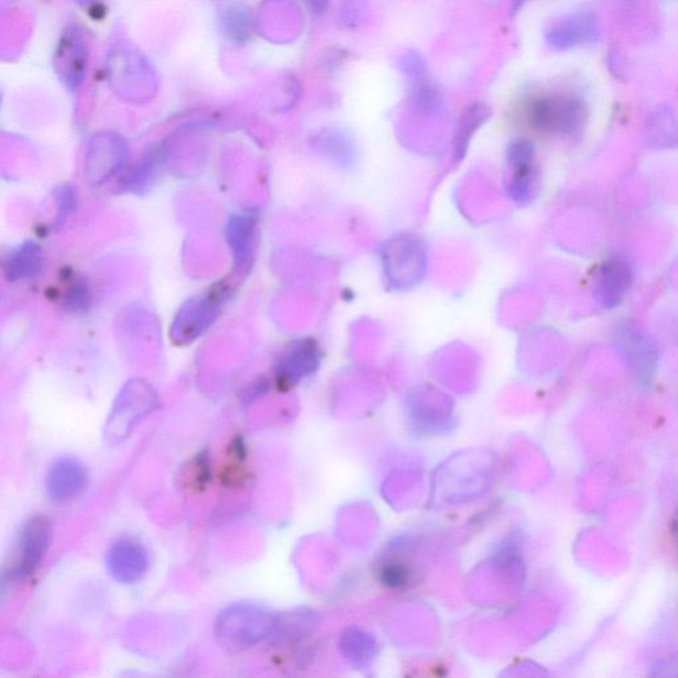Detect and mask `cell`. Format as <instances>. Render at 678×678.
I'll use <instances>...</instances> for the list:
<instances>
[{
	"instance_id": "6da1fadb",
	"label": "cell",
	"mask_w": 678,
	"mask_h": 678,
	"mask_svg": "<svg viewBox=\"0 0 678 678\" xmlns=\"http://www.w3.org/2000/svg\"><path fill=\"white\" fill-rule=\"evenodd\" d=\"M107 68L110 87L116 95L127 97V100H147L158 88L152 63L128 42L113 45L108 55Z\"/></svg>"
},
{
	"instance_id": "7a4b0ae2",
	"label": "cell",
	"mask_w": 678,
	"mask_h": 678,
	"mask_svg": "<svg viewBox=\"0 0 678 678\" xmlns=\"http://www.w3.org/2000/svg\"><path fill=\"white\" fill-rule=\"evenodd\" d=\"M276 623V619L259 605L237 603L220 612L215 624V635L225 647L251 648L271 636Z\"/></svg>"
},
{
	"instance_id": "3957f363",
	"label": "cell",
	"mask_w": 678,
	"mask_h": 678,
	"mask_svg": "<svg viewBox=\"0 0 678 678\" xmlns=\"http://www.w3.org/2000/svg\"><path fill=\"white\" fill-rule=\"evenodd\" d=\"M158 406L154 391L142 382L129 383L121 391L108 416L103 436L110 445H119L134 431L136 424Z\"/></svg>"
},
{
	"instance_id": "277c9868",
	"label": "cell",
	"mask_w": 678,
	"mask_h": 678,
	"mask_svg": "<svg viewBox=\"0 0 678 678\" xmlns=\"http://www.w3.org/2000/svg\"><path fill=\"white\" fill-rule=\"evenodd\" d=\"M584 119L583 103L569 96L540 97L529 107L532 125L544 133L577 135L582 132Z\"/></svg>"
},
{
	"instance_id": "5b68a950",
	"label": "cell",
	"mask_w": 678,
	"mask_h": 678,
	"mask_svg": "<svg viewBox=\"0 0 678 678\" xmlns=\"http://www.w3.org/2000/svg\"><path fill=\"white\" fill-rule=\"evenodd\" d=\"M90 43L81 25L68 24L62 32L54 54L58 80L70 92H77L87 76Z\"/></svg>"
},
{
	"instance_id": "8992f818",
	"label": "cell",
	"mask_w": 678,
	"mask_h": 678,
	"mask_svg": "<svg viewBox=\"0 0 678 678\" xmlns=\"http://www.w3.org/2000/svg\"><path fill=\"white\" fill-rule=\"evenodd\" d=\"M614 339L632 374L638 382L649 384L654 380L658 361L654 337L635 321H623L617 326Z\"/></svg>"
},
{
	"instance_id": "52a82bcc",
	"label": "cell",
	"mask_w": 678,
	"mask_h": 678,
	"mask_svg": "<svg viewBox=\"0 0 678 678\" xmlns=\"http://www.w3.org/2000/svg\"><path fill=\"white\" fill-rule=\"evenodd\" d=\"M51 545V526L48 520L35 516L24 524L19 539L17 560L10 576L14 580L29 578L42 565Z\"/></svg>"
},
{
	"instance_id": "ba28073f",
	"label": "cell",
	"mask_w": 678,
	"mask_h": 678,
	"mask_svg": "<svg viewBox=\"0 0 678 678\" xmlns=\"http://www.w3.org/2000/svg\"><path fill=\"white\" fill-rule=\"evenodd\" d=\"M634 282V271L622 254L603 260L593 278V296L604 309H614L623 303Z\"/></svg>"
},
{
	"instance_id": "9c48e42d",
	"label": "cell",
	"mask_w": 678,
	"mask_h": 678,
	"mask_svg": "<svg viewBox=\"0 0 678 678\" xmlns=\"http://www.w3.org/2000/svg\"><path fill=\"white\" fill-rule=\"evenodd\" d=\"M601 23L591 11H573L557 19L546 30V42L554 50L566 51L597 42Z\"/></svg>"
},
{
	"instance_id": "30bf717a",
	"label": "cell",
	"mask_w": 678,
	"mask_h": 678,
	"mask_svg": "<svg viewBox=\"0 0 678 678\" xmlns=\"http://www.w3.org/2000/svg\"><path fill=\"white\" fill-rule=\"evenodd\" d=\"M110 576L122 584H134L145 577L149 556L145 547L133 539H120L107 556Z\"/></svg>"
},
{
	"instance_id": "8fae6325",
	"label": "cell",
	"mask_w": 678,
	"mask_h": 678,
	"mask_svg": "<svg viewBox=\"0 0 678 678\" xmlns=\"http://www.w3.org/2000/svg\"><path fill=\"white\" fill-rule=\"evenodd\" d=\"M88 473L80 461L72 458L58 459L47 474V492L51 500L67 502L80 495L87 486Z\"/></svg>"
},
{
	"instance_id": "7c38bea8",
	"label": "cell",
	"mask_w": 678,
	"mask_h": 678,
	"mask_svg": "<svg viewBox=\"0 0 678 678\" xmlns=\"http://www.w3.org/2000/svg\"><path fill=\"white\" fill-rule=\"evenodd\" d=\"M225 293V289H214L210 295L193 299L179 313L178 321L175 322V329H177L175 332L182 338L187 337L188 339L199 336L218 315L221 297Z\"/></svg>"
},
{
	"instance_id": "4fadbf2b",
	"label": "cell",
	"mask_w": 678,
	"mask_h": 678,
	"mask_svg": "<svg viewBox=\"0 0 678 678\" xmlns=\"http://www.w3.org/2000/svg\"><path fill=\"white\" fill-rule=\"evenodd\" d=\"M647 139L655 147L678 145V121L675 110L669 106H658L647 122Z\"/></svg>"
},
{
	"instance_id": "5bb4252c",
	"label": "cell",
	"mask_w": 678,
	"mask_h": 678,
	"mask_svg": "<svg viewBox=\"0 0 678 678\" xmlns=\"http://www.w3.org/2000/svg\"><path fill=\"white\" fill-rule=\"evenodd\" d=\"M254 220L252 217H233L227 228L237 269H245L251 262Z\"/></svg>"
},
{
	"instance_id": "9a60e30c",
	"label": "cell",
	"mask_w": 678,
	"mask_h": 678,
	"mask_svg": "<svg viewBox=\"0 0 678 678\" xmlns=\"http://www.w3.org/2000/svg\"><path fill=\"white\" fill-rule=\"evenodd\" d=\"M43 253L41 247L28 243L11 254L6 263V275L10 280L34 277L41 272Z\"/></svg>"
},
{
	"instance_id": "2e32d148",
	"label": "cell",
	"mask_w": 678,
	"mask_h": 678,
	"mask_svg": "<svg viewBox=\"0 0 678 678\" xmlns=\"http://www.w3.org/2000/svg\"><path fill=\"white\" fill-rule=\"evenodd\" d=\"M489 116H491V110L485 103H473L466 110L460 120L458 139H456L460 152L466 149L468 141L471 140L475 130L489 119Z\"/></svg>"
},
{
	"instance_id": "e0dca14e",
	"label": "cell",
	"mask_w": 678,
	"mask_h": 678,
	"mask_svg": "<svg viewBox=\"0 0 678 678\" xmlns=\"http://www.w3.org/2000/svg\"><path fill=\"white\" fill-rule=\"evenodd\" d=\"M226 35L233 42H244L251 34V18L248 11L238 6L227 9L221 19Z\"/></svg>"
},
{
	"instance_id": "ac0fdd59",
	"label": "cell",
	"mask_w": 678,
	"mask_h": 678,
	"mask_svg": "<svg viewBox=\"0 0 678 678\" xmlns=\"http://www.w3.org/2000/svg\"><path fill=\"white\" fill-rule=\"evenodd\" d=\"M306 345L308 343H303V347H298L285 357L283 363L280 364V380L283 382L295 381L309 369L311 351Z\"/></svg>"
},
{
	"instance_id": "d6986e66",
	"label": "cell",
	"mask_w": 678,
	"mask_h": 678,
	"mask_svg": "<svg viewBox=\"0 0 678 678\" xmlns=\"http://www.w3.org/2000/svg\"><path fill=\"white\" fill-rule=\"evenodd\" d=\"M367 15V0H342L338 11V22L343 29L356 30L360 28Z\"/></svg>"
},
{
	"instance_id": "ffe728a7",
	"label": "cell",
	"mask_w": 678,
	"mask_h": 678,
	"mask_svg": "<svg viewBox=\"0 0 678 678\" xmlns=\"http://www.w3.org/2000/svg\"><path fill=\"white\" fill-rule=\"evenodd\" d=\"M404 77L407 78V83H414L423 80V78L429 77V69L426 62L419 52L407 51L400 57L397 63Z\"/></svg>"
},
{
	"instance_id": "44dd1931",
	"label": "cell",
	"mask_w": 678,
	"mask_h": 678,
	"mask_svg": "<svg viewBox=\"0 0 678 678\" xmlns=\"http://www.w3.org/2000/svg\"><path fill=\"white\" fill-rule=\"evenodd\" d=\"M313 14L322 15L329 8L330 0H304Z\"/></svg>"
},
{
	"instance_id": "7402d4cb",
	"label": "cell",
	"mask_w": 678,
	"mask_h": 678,
	"mask_svg": "<svg viewBox=\"0 0 678 678\" xmlns=\"http://www.w3.org/2000/svg\"><path fill=\"white\" fill-rule=\"evenodd\" d=\"M670 538H671V543H674L675 550L678 556V507L676 508L674 518H671Z\"/></svg>"
},
{
	"instance_id": "603a6c76",
	"label": "cell",
	"mask_w": 678,
	"mask_h": 678,
	"mask_svg": "<svg viewBox=\"0 0 678 678\" xmlns=\"http://www.w3.org/2000/svg\"><path fill=\"white\" fill-rule=\"evenodd\" d=\"M527 0H512V11L513 14H517V12L524 8V4Z\"/></svg>"
},
{
	"instance_id": "cb8c5ba5",
	"label": "cell",
	"mask_w": 678,
	"mask_h": 678,
	"mask_svg": "<svg viewBox=\"0 0 678 678\" xmlns=\"http://www.w3.org/2000/svg\"><path fill=\"white\" fill-rule=\"evenodd\" d=\"M81 8H90V6H95L96 3L101 2V0H76Z\"/></svg>"
}]
</instances>
